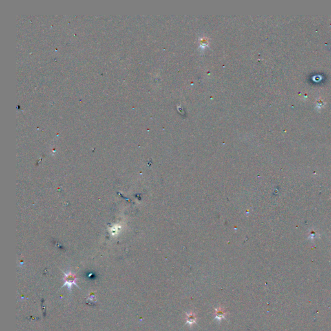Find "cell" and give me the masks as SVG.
<instances>
[{"mask_svg":"<svg viewBox=\"0 0 331 331\" xmlns=\"http://www.w3.org/2000/svg\"><path fill=\"white\" fill-rule=\"evenodd\" d=\"M64 273V281H65V283H64L63 285L62 286V287H67L69 291H71V289H72V285H75L76 287H78V284L77 283V278L76 277V275L75 274H73L72 272H69L67 273Z\"/></svg>","mask_w":331,"mask_h":331,"instance_id":"cell-1","label":"cell"},{"mask_svg":"<svg viewBox=\"0 0 331 331\" xmlns=\"http://www.w3.org/2000/svg\"><path fill=\"white\" fill-rule=\"evenodd\" d=\"M228 312L223 309L221 307H219L215 309V318L216 319H218L219 321L221 320L222 319L225 318V316Z\"/></svg>","mask_w":331,"mask_h":331,"instance_id":"cell-2","label":"cell"},{"mask_svg":"<svg viewBox=\"0 0 331 331\" xmlns=\"http://www.w3.org/2000/svg\"><path fill=\"white\" fill-rule=\"evenodd\" d=\"M186 320L187 324H189L190 325H193L194 324H196L197 316L194 312L190 311V312H188V313H186Z\"/></svg>","mask_w":331,"mask_h":331,"instance_id":"cell-3","label":"cell"}]
</instances>
